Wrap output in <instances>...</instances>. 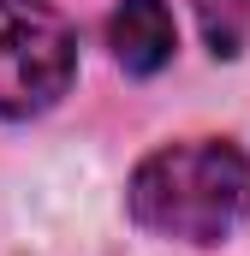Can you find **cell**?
<instances>
[{
    "label": "cell",
    "instance_id": "obj_1",
    "mask_svg": "<svg viewBox=\"0 0 250 256\" xmlns=\"http://www.w3.org/2000/svg\"><path fill=\"white\" fill-rule=\"evenodd\" d=\"M125 208L149 238L173 244H226L250 214V161L226 137L167 143L137 161Z\"/></svg>",
    "mask_w": 250,
    "mask_h": 256
},
{
    "label": "cell",
    "instance_id": "obj_2",
    "mask_svg": "<svg viewBox=\"0 0 250 256\" xmlns=\"http://www.w3.org/2000/svg\"><path fill=\"white\" fill-rule=\"evenodd\" d=\"M78 78V30L54 0H0V120H36Z\"/></svg>",
    "mask_w": 250,
    "mask_h": 256
},
{
    "label": "cell",
    "instance_id": "obj_3",
    "mask_svg": "<svg viewBox=\"0 0 250 256\" xmlns=\"http://www.w3.org/2000/svg\"><path fill=\"white\" fill-rule=\"evenodd\" d=\"M108 48H114V60L131 78H155L173 60V48H179L167 0H120L114 18H108Z\"/></svg>",
    "mask_w": 250,
    "mask_h": 256
},
{
    "label": "cell",
    "instance_id": "obj_4",
    "mask_svg": "<svg viewBox=\"0 0 250 256\" xmlns=\"http://www.w3.org/2000/svg\"><path fill=\"white\" fill-rule=\"evenodd\" d=\"M190 12H196V24H202V42H208L220 60H232V54L244 48L250 0H190Z\"/></svg>",
    "mask_w": 250,
    "mask_h": 256
}]
</instances>
